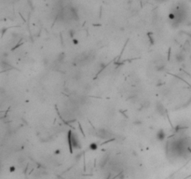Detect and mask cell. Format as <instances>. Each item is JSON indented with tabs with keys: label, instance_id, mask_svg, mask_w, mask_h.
I'll list each match as a JSON object with an SVG mask.
<instances>
[{
	"label": "cell",
	"instance_id": "obj_1",
	"mask_svg": "<svg viewBox=\"0 0 191 179\" xmlns=\"http://www.w3.org/2000/svg\"><path fill=\"white\" fill-rule=\"evenodd\" d=\"M68 141H69V145H70L71 147H74V148H78L80 146L79 145V141L78 139V136L76 135V133H69V136H68Z\"/></svg>",
	"mask_w": 191,
	"mask_h": 179
},
{
	"label": "cell",
	"instance_id": "obj_2",
	"mask_svg": "<svg viewBox=\"0 0 191 179\" xmlns=\"http://www.w3.org/2000/svg\"><path fill=\"white\" fill-rule=\"evenodd\" d=\"M97 135L99 136L100 138H102V139H107L108 137L111 136V134H110L106 130H99Z\"/></svg>",
	"mask_w": 191,
	"mask_h": 179
},
{
	"label": "cell",
	"instance_id": "obj_3",
	"mask_svg": "<svg viewBox=\"0 0 191 179\" xmlns=\"http://www.w3.org/2000/svg\"><path fill=\"white\" fill-rule=\"evenodd\" d=\"M157 139L158 141H163L164 138H165V132L163 130H159L158 133H157Z\"/></svg>",
	"mask_w": 191,
	"mask_h": 179
},
{
	"label": "cell",
	"instance_id": "obj_4",
	"mask_svg": "<svg viewBox=\"0 0 191 179\" xmlns=\"http://www.w3.org/2000/svg\"><path fill=\"white\" fill-rule=\"evenodd\" d=\"M90 147H91V149H92V150H95V149H97V144H95V143L92 144V145L90 146Z\"/></svg>",
	"mask_w": 191,
	"mask_h": 179
},
{
	"label": "cell",
	"instance_id": "obj_5",
	"mask_svg": "<svg viewBox=\"0 0 191 179\" xmlns=\"http://www.w3.org/2000/svg\"><path fill=\"white\" fill-rule=\"evenodd\" d=\"M73 43H74V44H78V41L77 40V39H74V40H73Z\"/></svg>",
	"mask_w": 191,
	"mask_h": 179
}]
</instances>
